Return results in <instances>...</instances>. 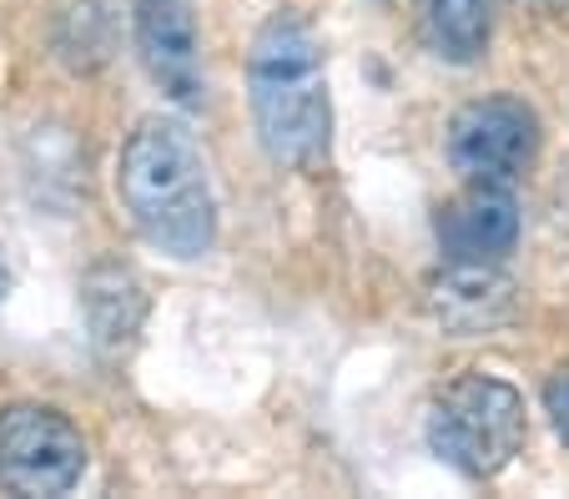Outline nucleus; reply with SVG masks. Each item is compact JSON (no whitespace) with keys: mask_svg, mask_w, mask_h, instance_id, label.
<instances>
[{"mask_svg":"<svg viewBox=\"0 0 569 499\" xmlns=\"http://www.w3.org/2000/svg\"><path fill=\"white\" fill-rule=\"evenodd\" d=\"M248 97L262 152L292 172L333 162V101L322 71V41L298 11L262 21L248 51Z\"/></svg>","mask_w":569,"mask_h":499,"instance_id":"f257e3e1","label":"nucleus"},{"mask_svg":"<svg viewBox=\"0 0 569 499\" xmlns=\"http://www.w3.org/2000/svg\"><path fill=\"white\" fill-rule=\"evenodd\" d=\"M117 192L137 232L167 258H202L217 242V202L202 147L172 117H147L117 157Z\"/></svg>","mask_w":569,"mask_h":499,"instance_id":"f03ea898","label":"nucleus"},{"mask_svg":"<svg viewBox=\"0 0 569 499\" xmlns=\"http://www.w3.org/2000/svg\"><path fill=\"white\" fill-rule=\"evenodd\" d=\"M429 449L463 479H495L525 445V399L515 383L463 373L433 399Z\"/></svg>","mask_w":569,"mask_h":499,"instance_id":"7ed1b4c3","label":"nucleus"},{"mask_svg":"<svg viewBox=\"0 0 569 499\" xmlns=\"http://www.w3.org/2000/svg\"><path fill=\"white\" fill-rule=\"evenodd\" d=\"M87 475V439L61 409L16 403L0 413V489L11 495H66Z\"/></svg>","mask_w":569,"mask_h":499,"instance_id":"20e7f679","label":"nucleus"},{"mask_svg":"<svg viewBox=\"0 0 569 499\" xmlns=\"http://www.w3.org/2000/svg\"><path fill=\"white\" fill-rule=\"evenodd\" d=\"M449 167L463 182H515L539 152V117L515 97H483L453 111Z\"/></svg>","mask_w":569,"mask_h":499,"instance_id":"39448f33","label":"nucleus"},{"mask_svg":"<svg viewBox=\"0 0 569 499\" xmlns=\"http://www.w3.org/2000/svg\"><path fill=\"white\" fill-rule=\"evenodd\" d=\"M423 308L443 333L473 338L505 328L519 308V293L509 272H499V262H443L423 282Z\"/></svg>","mask_w":569,"mask_h":499,"instance_id":"423d86ee","label":"nucleus"},{"mask_svg":"<svg viewBox=\"0 0 569 499\" xmlns=\"http://www.w3.org/2000/svg\"><path fill=\"white\" fill-rule=\"evenodd\" d=\"M443 262H505L519 242V202L509 182H469L433 218Z\"/></svg>","mask_w":569,"mask_h":499,"instance_id":"0eeeda50","label":"nucleus"},{"mask_svg":"<svg viewBox=\"0 0 569 499\" xmlns=\"http://www.w3.org/2000/svg\"><path fill=\"white\" fill-rule=\"evenodd\" d=\"M131 26H137L141 61L161 81V91H172L177 101L202 97V36H197L192 0H137Z\"/></svg>","mask_w":569,"mask_h":499,"instance_id":"6e6552de","label":"nucleus"},{"mask_svg":"<svg viewBox=\"0 0 569 499\" xmlns=\"http://www.w3.org/2000/svg\"><path fill=\"white\" fill-rule=\"evenodd\" d=\"M81 308H87V323L97 348L121 353V348L137 338L141 318H147V282L137 278V268L107 258L81 278Z\"/></svg>","mask_w":569,"mask_h":499,"instance_id":"1a4fd4ad","label":"nucleus"},{"mask_svg":"<svg viewBox=\"0 0 569 499\" xmlns=\"http://www.w3.org/2000/svg\"><path fill=\"white\" fill-rule=\"evenodd\" d=\"M429 46L453 66H469L489 46V0H419Z\"/></svg>","mask_w":569,"mask_h":499,"instance_id":"9d476101","label":"nucleus"},{"mask_svg":"<svg viewBox=\"0 0 569 499\" xmlns=\"http://www.w3.org/2000/svg\"><path fill=\"white\" fill-rule=\"evenodd\" d=\"M545 409H549V419H555L559 439L569 445V363H559V369L549 373V383H545Z\"/></svg>","mask_w":569,"mask_h":499,"instance_id":"9b49d317","label":"nucleus"},{"mask_svg":"<svg viewBox=\"0 0 569 499\" xmlns=\"http://www.w3.org/2000/svg\"><path fill=\"white\" fill-rule=\"evenodd\" d=\"M11 282H16V278H11V268H6V258H0V298L11 293Z\"/></svg>","mask_w":569,"mask_h":499,"instance_id":"f8f14e48","label":"nucleus"},{"mask_svg":"<svg viewBox=\"0 0 569 499\" xmlns=\"http://www.w3.org/2000/svg\"><path fill=\"white\" fill-rule=\"evenodd\" d=\"M539 6H549V0H539Z\"/></svg>","mask_w":569,"mask_h":499,"instance_id":"ddd939ff","label":"nucleus"}]
</instances>
